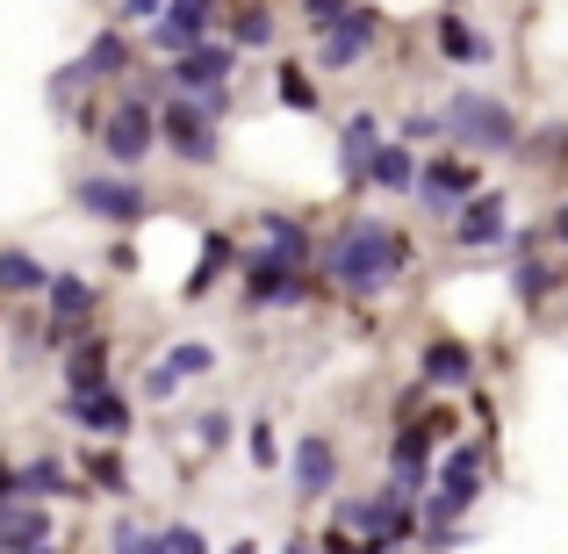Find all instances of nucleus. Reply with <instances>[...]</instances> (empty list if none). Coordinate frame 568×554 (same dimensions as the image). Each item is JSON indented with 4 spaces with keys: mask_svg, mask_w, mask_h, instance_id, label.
<instances>
[{
    "mask_svg": "<svg viewBox=\"0 0 568 554\" xmlns=\"http://www.w3.org/2000/svg\"><path fill=\"white\" fill-rule=\"evenodd\" d=\"M51 490H65V469H58V461H29V469L14 475V497H51Z\"/></svg>",
    "mask_w": 568,
    "mask_h": 554,
    "instance_id": "27",
    "label": "nucleus"
},
{
    "mask_svg": "<svg viewBox=\"0 0 568 554\" xmlns=\"http://www.w3.org/2000/svg\"><path fill=\"white\" fill-rule=\"evenodd\" d=\"M159 8H166V0H130V8H123V14H130V22H152V14H159Z\"/></svg>",
    "mask_w": 568,
    "mask_h": 554,
    "instance_id": "40",
    "label": "nucleus"
},
{
    "mask_svg": "<svg viewBox=\"0 0 568 554\" xmlns=\"http://www.w3.org/2000/svg\"><path fill=\"white\" fill-rule=\"evenodd\" d=\"M223 260H231V238H223V231H209V245H202V274H194V289H202V281L216 274Z\"/></svg>",
    "mask_w": 568,
    "mask_h": 554,
    "instance_id": "34",
    "label": "nucleus"
},
{
    "mask_svg": "<svg viewBox=\"0 0 568 554\" xmlns=\"http://www.w3.org/2000/svg\"><path fill=\"white\" fill-rule=\"evenodd\" d=\"M555 231H561V238H568V209H561V216H555Z\"/></svg>",
    "mask_w": 568,
    "mask_h": 554,
    "instance_id": "42",
    "label": "nucleus"
},
{
    "mask_svg": "<svg viewBox=\"0 0 568 554\" xmlns=\"http://www.w3.org/2000/svg\"><path fill=\"white\" fill-rule=\"evenodd\" d=\"M475 490H483V454L475 446H454L439 469V497H432V526H454L460 512L475 504Z\"/></svg>",
    "mask_w": 568,
    "mask_h": 554,
    "instance_id": "4",
    "label": "nucleus"
},
{
    "mask_svg": "<svg viewBox=\"0 0 568 554\" xmlns=\"http://www.w3.org/2000/svg\"><path fill=\"white\" fill-rule=\"evenodd\" d=\"M425 461H432V432L410 417V425L396 432V454H388V497H403V504H410L417 490H425V475H432Z\"/></svg>",
    "mask_w": 568,
    "mask_h": 554,
    "instance_id": "5",
    "label": "nucleus"
},
{
    "mask_svg": "<svg viewBox=\"0 0 568 554\" xmlns=\"http://www.w3.org/2000/svg\"><path fill=\"white\" fill-rule=\"evenodd\" d=\"M43 289H51V332H65V324L94 318V303H101V295L87 289L80 274H51V281H43Z\"/></svg>",
    "mask_w": 568,
    "mask_h": 554,
    "instance_id": "17",
    "label": "nucleus"
},
{
    "mask_svg": "<svg viewBox=\"0 0 568 554\" xmlns=\"http://www.w3.org/2000/svg\"><path fill=\"white\" fill-rule=\"evenodd\" d=\"M252 461H260V469H274V432H266V425L252 432Z\"/></svg>",
    "mask_w": 568,
    "mask_h": 554,
    "instance_id": "39",
    "label": "nucleus"
},
{
    "mask_svg": "<svg viewBox=\"0 0 568 554\" xmlns=\"http://www.w3.org/2000/svg\"><path fill=\"white\" fill-rule=\"evenodd\" d=\"M475 361H468V346H454V339H432L425 346V382H468Z\"/></svg>",
    "mask_w": 568,
    "mask_h": 554,
    "instance_id": "20",
    "label": "nucleus"
},
{
    "mask_svg": "<svg viewBox=\"0 0 568 554\" xmlns=\"http://www.w3.org/2000/svg\"><path fill=\"white\" fill-rule=\"evenodd\" d=\"M14 497V469H8V461H0V504H8Z\"/></svg>",
    "mask_w": 568,
    "mask_h": 554,
    "instance_id": "41",
    "label": "nucleus"
},
{
    "mask_svg": "<svg viewBox=\"0 0 568 554\" xmlns=\"http://www.w3.org/2000/svg\"><path fill=\"white\" fill-rule=\"evenodd\" d=\"M80 209H87V216H109V223H138L152 202H144L138 181H109V173H94V181H80Z\"/></svg>",
    "mask_w": 568,
    "mask_h": 554,
    "instance_id": "10",
    "label": "nucleus"
},
{
    "mask_svg": "<svg viewBox=\"0 0 568 554\" xmlns=\"http://www.w3.org/2000/svg\"><path fill=\"white\" fill-rule=\"evenodd\" d=\"M115 554H159V533H144V526H115Z\"/></svg>",
    "mask_w": 568,
    "mask_h": 554,
    "instance_id": "33",
    "label": "nucleus"
},
{
    "mask_svg": "<svg viewBox=\"0 0 568 554\" xmlns=\"http://www.w3.org/2000/svg\"><path fill=\"white\" fill-rule=\"evenodd\" d=\"M152 138H159V123H152V109H138V101H123V109L101 123V144H109L115 167H138V159L152 152Z\"/></svg>",
    "mask_w": 568,
    "mask_h": 554,
    "instance_id": "6",
    "label": "nucleus"
},
{
    "mask_svg": "<svg viewBox=\"0 0 568 554\" xmlns=\"http://www.w3.org/2000/svg\"><path fill=\"white\" fill-rule=\"evenodd\" d=\"M332 483H338V454H332V440L310 432V440L295 446V490H303V497H324Z\"/></svg>",
    "mask_w": 568,
    "mask_h": 554,
    "instance_id": "16",
    "label": "nucleus"
},
{
    "mask_svg": "<svg viewBox=\"0 0 568 554\" xmlns=\"http://www.w3.org/2000/svg\"><path fill=\"white\" fill-rule=\"evenodd\" d=\"M43 281H51V266H37L29 252H8V245H0V289L29 295V289H43Z\"/></svg>",
    "mask_w": 568,
    "mask_h": 554,
    "instance_id": "25",
    "label": "nucleus"
},
{
    "mask_svg": "<svg viewBox=\"0 0 568 554\" xmlns=\"http://www.w3.org/2000/svg\"><path fill=\"white\" fill-rule=\"evenodd\" d=\"M475 181H483V173H475L468 159H432V167L417 173V194H425V209H439V216H454V209H460V202L475 194Z\"/></svg>",
    "mask_w": 568,
    "mask_h": 554,
    "instance_id": "7",
    "label": "nucleus"
},
{
    "mask_svg": "<svg viewBox=\"0 0 568 554\" xmlns=\"http://www.w3.org/2000/svg\"><path fill=\"white\" fill-rule=\"evenodd\" d=\"M266 37H274V14H266V8H245V14H237V43H266Z\"/></svg>",
    "mask_w": 568,
    "mask_h": 554,
    "instance_id": "32",
    "label": "nucleus"
},
{
    "mask_svg": "<svg viewBox=\"0 0 568 554\" xmlns=\"http://www.w3.org/2000/svg\"><path fill=\"white\" fill-rule=\"evenodd\" d=\"M403 266H410V238H403L396 223H353V231L324 252V274H332L353 303H375Z\"/></svg>",
    "mask_w": 568,
    "mask_h": 554,
    "instance_id": "1",
    "label": "nucleus"
},
{
    "mask_svg": "<svg viewBox=\"0 0 568 554\" xmlns=\"http://www.w3.org/2000/svg\"><path fill=\"white\" fill-rule=\"evenodd\" d=\"M87 475H94V483L109 490V497H123V490H130V475H123V454H109V446H101V454H87Z\"/></svg>",
    "mask_w": 568,
    "mask_h": 554,
    "instance_id": "29",
    "label": "nucleus"
},
{
    "mask_svg": "<svg viewBox=\"0 0 568 554\" xmlns=\"http://www.w3.org/2000/svg\"><path fill=\"white\" fill-rule=\"evenodd\" d=\"M173 389H181V374H173L166 361H159L152 374H144V396H152V403H166V396H173Z\"/></svg>",
    "mask_w": 568,
    "mask_h": 554,
    "instance_id": "36",
    "label": "nucleus"
},
{
    "mask_svg": "<svg viewBox=\"0 0 568 554\" xmlns=\"http://www.w3.org/2000/svg\"><path fill=\"white\" fill-rule=\"evenodd\" d=\"M367 188H388V194L417 188V159H410V144H375V159H367Z\"/></svg>",
    "mask_w": 568,
    "mask_h": 554,
    "instance_id": "18",
    "label": "nucleus"
},
{
    "mask_svg": "<svg viewBox=\"0 0 568 554\" xmlns=\"http://www.w3.org/2000/svg\"><path fill=\"white\" fill-rule=\"evenodd\" d=\"M166 367H173V374L187 382V374H209V367H216V353H209L202 339H187V346H173V361H166Z\"/></svg>",
    "mask_w": 568,
    "mask_h": 554,
    "instance_id": "30",
    "label": "nucleus"
},
{
    "mask_svg": "<svg viewBox=\"0 0 568 554\" xmlns=\"http://www.w3.org/2000/svg\"><path fill=\"white\" fill-rule=\"evenodd\" d=\"M65 417H80V425H87V432H109V440H123V432H130V403H123V396H115V389H109V382H101V389H72V403H65Z\"/></svg>",
    "mask_w": 568,
    "mask_h": 554,
    "instance_id": "14",
    "label": "nucleus"
},
{
    "mask_svg": "<svg viewBox=\"0 0 568 554\" xmlns=\"http://www.w3.org/2000/svg\"><path fill=\"white\" fill-rule=\"evenodd\" d=\"M439 130H454V144H468V152H511L518 144V115L497 94H454L439 109Z\"/></svg>",
    "mask_w": 568,
    "mask_h": 554,
    "instance_id": "2",
    "label": "nucleus"
},
{
    "mask_svg": "<svg viewBox=\"0 0 568 554\" xmlns=\"http://www.w3.org/2000/svg\"><path fill=\"white\" fill-rule=\"evenodd\" d=\"M281 101H288V109H310V80H303V72H295V66H281Z\"/></svg>",
    "mask_w": 568,
    "mask_h": 554,
    "instance_id": "35",
    "label": "nucleus"
},
{
    "mask_svg": "<svg viewBox=\"0 0 568 554\" xmlns=\"http://www.w3.org/2000/svg\"><path fill=\"white\" fill-rule=\"evenodd\" d=\"M338 518H346V526H361V533H367V541H375V547H388V541H410V533H417V512H410V504H403V497L346 504V512H338Z\"/></svg>",
    "mask_w": 568,
    "mask_h": 554,
    "instance_id": "8",
    "label": "nucleus"
},
{
    "mask_svg": "<svg viewBox=\"0 0 568 554\" xmlns=\"http://www.w3.org/2000/svg\"><path fill=\"white\" fill-rule=\"evenodd\" d=\"M252 303H260V310H274V303H303V281H295V266L252 260Z\"/></svg>",
    "mask_w": 568,
    "mask_h": 554,
    "instance_id": "19",
    "label": "nucleus"
},
{
    "mask_svg": "<svg viewBox=\"0 0 568 554\" xmlns=\"http://www.w3.org/2000/svg\"><path fill=\"white\" fill-rule=\"evenodd\" d=\"M22 547H51V512L37 504H0V554H22Z\"/></svg>",
    "mask_w": 568,
    "mask_h": 554,
    "instance_id": "15",
    "label": "nucleus"
},
{
    "mask_svg": "<svg viewBox=\"0 0 568 554\" xmlns=\"http://www.w3.org/2000/svg\"><path fill=\"white\" fill-rule=\"evenodd\" d=\"M375 43V14L367 8H353V14H338L332 29H324V51H317V66H332V72H346V66H361V51Z\"/></svg>",
    "mask_w": 568,
    "mask_h": 554,
    "instance_id": "13",
    "label": "nucleus"
},
{
    "mask_svg": "<svg viewBox=\"0 0 568 554\" xmlns=\"http://www.w3.org/2000/svg\"><path fill=\"white\" fill-rule=\"evenodd\" d=\"M173 80L194 87V94H223L231 87V43H187L173 58Z\"/></svg>",
    "mask_w": 568,
    "mask_h": 554,
    "instance_id": "11",
    "label": "nucleus"
},
{
    "mask_svg": "<svg viewBox=\"0 0 568 554\" xmlns=\"http://www.w3.org/2000/svg\"><path fill=\"white\" fill-rule=\"evenodd\" d=\"M159 554H209V541L194 526H166V533H159Z\"/></svg>",
    "mask_w": 568,
    "mask_h": 554,
    "instance_id": "31",
    "label": "nucleus"
},
{
    "mask_svg": "<svg viewBox=\"0 0 568 554\" xmlns=\"http://www.w3.org/2000/svg\"><path fill=\"white\" fill-rule=\"evenodd\" d=\"M123 66H130V43H123V37H94V51L80 58L87 80H109V72H123Z\"/></svg>",
    "mask_w": 568,
    "mask_h": 554,
    "instance_id": "26",
    "label": "nucleus"
},
{
    "mask_svg": "<svg viewBox=\"0 0 568 554\" xmlns=\"http://www.w3.org/2000/svg\"><path fill=\"white\" fill-rule=\"evenodd\" d=\"M504 216H511V209H504V194L497 188H475L468 202L454 209V245H497V238H504Z\"/></svg>",
    "mask_w": 568,
    "mask_h": 554,
    "instance_id": "9",
    "label": "nucleus"
},
{
    "mask_svg": "<svg viewBox=\"0 0 568 554\" xmlns=\"http://www.w3.org/2000/svg\"><path fill=\"white\" fill-rule=\"evenodd\" d=\"M375 144H382L375 115H353V123H346V173H353V181H367V159H375Z\"/></svg>",
    "mask_w": 568,
    "mask_h": 554,
    "instance_id": "23",
    "label": "nucleus"
},
{
    "mask_svg": "<svg viewBox=\"0 0 568 554\" xmlns=\"http://www.w3.org/2000/svg\"><path fill=\"white\" fill-rule=\"evenodd\" d=\"M511 289L526 295V303H547V295L561 289V266H555V260H532V252H526V260H518V274H511Z\"/></svg>",
    "mask_w": 568,
    "mask_h": 554,
    "instance_id": "21",
    "label": "nucleus"
},
{
    "mask_svg": "<svg viewBox=\"0 0 568 554\" xmlns=\"http://www.w3.org/2000/svg\"><path fill=\"white\" fill-rule=\"evenodd\" d=\"M65 382H72V389H101V382H109V339H87V346L72 353Z\"/></svg>",
    "mask_w": 568,
    "mask_h": 554,
    "instance_id": "24",
    "label": "nucleus"
},
{
    "mask_svg": "<svg viewBox=\"0 0 568 554\" xmlns=\"http://www.w3.org/2000/svg\"><path fill=\"white\" fill-rule=\"evenodd\" d=\"M202 29H209V0H166V8L152 14V43L173 51V58H181L187 43H202Z\"/></svg>",
    "mask_w": 568,
    "mask_h": 554,
    "instance_id": "12",
    "label": "nucleus"
},
{
    "mask_svg": "<svg viewBox=\"0 0 568 554\" xmlns=\"http://www.w3.org/2000/svg\"><path fill=\"white\" fill-rule=\"evenodd\" d=\"M22 554H51V547H22Z\"/></svg>",
    "mask_w": 568,
    "mask_h": 554,
    "instance_id": "43",
    "label": "nucleus"
},
{
    "mask_svg": "<svg viewBox=\"0 0 568 554\" xmlns=\"http://www.w3.org/2000/svg\"><path fill=\"white\" fill-rule=\"evenodd\" d=\"M152 123L187 167H209V159H216V109H209V101H166Z\"/></svg>",
    "mask_w": 568,
    "mask_h": 554,
    "instance_id": "3",
    "label": "nucleus"
},
{
    "mask_svg": "<svg viewBox=\"0 0 568 554\" xmlns=\"http://www.w3.org/2000/svg\"><path fill=\"white\" fill-rule=\"evenodd\" d=\"M303 14H310L317 29H332L338 14H353V0H303Z\"/></svg>",
    "mask_w": 568,
    "mask_h": 554,
    "instance_id": "37",
    "label": "nucleus"
},
{
    "mask_svg": "<svg viewBox=\"0 0 568 554\" xmlns=\"http://www.w3.org/2000/svg\"><path fill=\"white\" fill-rule=\"evenodd\" d=\"M260 260H274V266H303V260H310L303 223H266V252H260Z\"/></svg>",
    "mask_w": 568,
    "mask_h": 554,
    "instance_id": "22",
    "label": "nucleus"
},
{
    "mask_svg": "<svg viewBox=\"0 0 568 554\" xmlns=\"http://www.w3.org/2000/svg\"><path fill=\"white\" fill-rule=\"evenodd\" d=\"M439 51L446 58H483V37H475L460 14H439Z\"/></svg>",
    "mask_w": 568,
    "mask_h": 554,
    "instance_id": "28",
    "label": "nucleus"
},
{
    "mask_svg": "<svg viewBox=\"0 0 568 554\" xmlns=\"http://www.w3.org/2000/svg\"><path fill=\"white\" fill-rule=\"evenodd\" d=\"M223 440H231V417L209 411V417H202V446H223Z\"/></svg>",
    "mask_w": 568,
    "mask_h": 554,
    "instance_id": "38",
    "label": "nucleus"
}]
</instances>
